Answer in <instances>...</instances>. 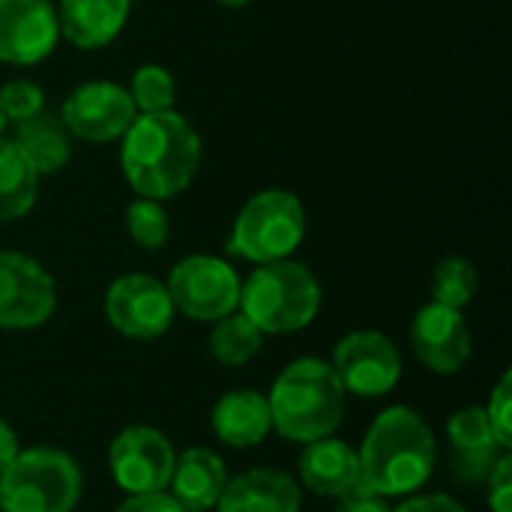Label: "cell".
<instances>
[{
    "mask_svg": "<svg viewBox=\"0 0 512 512\" xmlns=\"http://www.w3.org/2000/svg\"><path fill=\"white\" fill-rule=\"evenodd\" d=\"M345 393L360 399L387 396L402 378L399 348L378 330H354L342 336L330 360Z\"/></svg>",
    "mask_w": 512,
    "mask_h": 512,
    "instance_id": "cell-8",
    "label": "cell"
},
{
    "mask_svg": "<svg viewBox=\"0 0 512 512\" xmlns=\"http://www.w3.org/2000/svg\"><path fill=\"white\" fill-rule=\"evenodd\" d=\"M411 348L435 375H456L471 360V327L459 309L426 303L411 321Z\"/></svg>",
    "mask_w": 512,
    "mask_h": 512,
    "instance_id": "cell-14",
    "label": "cell"
},
{
    "mask_svg": "<svg viewBox=\"0 0 512 512\" xmlns=\"http://www.w3.org/2000/svg\"><path fill=\"white\" fill-rule=\"evenodd\" d=\"M213 432L222 444L234 450L258 447L273 432L267 396L258 390H231L213 405Z\"/></svg>",
    "mask_w": 512,
    "mask_h": 512,
    "instance_id": "cell-20",
    "label": "cell"
},
{
    "mask_svg": "<svg viewBox=\"0 0 512 512\" xmlns=\"http://www.w3.org/2000/svg\"><path fill=\"white\" fill-rule=\"evenodd\" d=\"M447 438L453 450V474L462 483H486L504 450L495 441L486 408H462L447 423Z\"/></svg>",
    "mask_w": 512,
    "mask_h": 512,
    "instance_id": "cell-15",
    "label": "cell"
},
{
    "mask_svg": "<svg viewBox=\"0 0 512 512\" xmlns=\"http://www.w3.org/2000/svg\"><path fill=\"white\" fill-rule=\"evenodd\" d=\"M228 483L225 462L207 447H189L174 459L168 495L186 512H210Z\"/></svg>",
    "mask_w": 512,
    "mask_h": 512,
    "instance_id": "cell-18",
    "label": "cell"
},
{
    "mask_svg": "<svg viewBox=\"0 0 512 512\" xmlns=\"http://www.w3.org/2000/svg\"><path fill=\"white\" fill-rule=\"evenodd\" d=\"M297 474L309 492L336 501V498H342L360 486L357 450L348 441H339L333 435L318 438V441L303 447L300 462H297Z\"/></svg>",
    "mask_w": 512,
    "mask_h": 512,
    "instance_id": "cell-17",
    "label": "cell"
},
{
    "mask_svg": "<svg viewBox=\"0 0 512 512\" xmlns=\"http://www.w3.org/2000/svg\"><path fill=\"white\" fill-rule=\"evenodd\" d=\"M171 303L192 321H219L237 312L240 303V276L237 270L216 255H189L183 258L165 282Z\"/></svg>",
    "mask_w": 512,
    "mask_h": 512,
    "instance_id": "cell-7",
    "label": "cell"
},
{
    "mask_svg": "<svg viewBox=\"0 0 512 512\" xmlns=\"http://www.w3.org/2000/svg\"><path fill=\"white\" fill-rule=\"evenodd\" d=\"M60 39L51 0H0V60L33 66L45 60Z\"/></svg>",
    "mask_w": 512,
    "mask_h": 512,
    "instance_id": "cell-13",
    "label": "cell"
},
{
    "mask_svg": "<svg viewBox=\"0 0 512 512\" xmlns=\"http://www.w3.org/2000/svg\"><path fill=\"white\" fill-rule=\"evenodd\" d=\"M264 345V333L237 309L219 321H213V333H210V354L216 357V363L222 366H246L249 360H255V354Z\"/></svg>",
    "mask_w": 512,
    "mask_h": 512,
    "instance_id": "cell-23",
    "label": "cell"
},
{
    "mask_svg": "<svg viewBox=\"0 0 512 512\" xmlns=\"http://www.w3.org/2000/svg\"><path fill=\"white\" fill-rule=\"evenodd\" d=\"M0 111H3L6 123H21L33 114L45 111V93L39 84H33L27 78L6 81L0 87Z\"/></svg>",
    "mask_w": 512,
    "mask_h": 512,
    "instance_id": "cell-27",
    "label": "cell"
},
{
    "mask_svg": "<svg viewBox=\"0 0 512 512\" xmlns=\"http://www.w3.org/2000/svg\"><path fill=\"white\" fill-rule=\"evenodd\" d=\"M219 6H225V9H240V6H249L252 0H216Z\"/></svg>",
    "mask_w": 512,
    "mask_h": 512,
    "instance_id": "cell-34",
    "label": "cell"
},
{
    "mask_svg": "<svg viewBox=\"0 0 512 512\" xmlns=\"http://www.w3.org/2000/svg\"><path fill=\"white\" fill-rule=\"evenodd\" d=\"M174 447L153 426H129L123 429L108 450V465L114 483L126 495H153L165 492L174 471Z\"/></svg>",
    "mask_w": 512,
    "mask_h": 512,
    "instance_id": "cell-11",
    "label": "cell"
},
{
    "mask_svg": "<svg viewBox=\"0 0 512 512\" xmlns=\"http://www.w3.org/2000/svg\"><path fill=\"white\" fill-rule=\"evenodd\" d=\"M489 426L495 432V441L510 450L512 447V375L504 372L501 381L495 384L492 396H489V408H486Z\"/></svg>",
    "mask_w": 512,
    "mask_h": 512,
    "instance_id": "cell-28",
    "label": "cell"
},
{
    "mask_svg": "<svg viewBox=\"0 0 512 512\" xmlns=\"http://www.w3.org/2000/svg\"><path fill=\"white\" fill-rule=\"evenodd\" d=\"M21 453V447H18V435H15V429L6 423V420H0V474L12 465V459Z\"/></svg>",
    "mask_w": 512,
    "mask_h": 512,
    "instance_id": "cell-33",
    "label": "cell"
},
{
    "mask_svg": "<svg viewBox=\"0 0 512 512\" xmlns=\"http://www.w3.org/2000/svg\"><path fill=\"white\" fill-rule=\"evenodd\" d=\"M306 237V210L288 189H264L252 195L231 228L228 252L252 264L291 258Z\"/></svg>",
    "mask_w": 512,
    "mask_h": 512,
    "instance_id": "cell-6",
    "label": "cell"
},
{
    "mask_svg": "<svg viewBox=\"0 0 512 512\" xmlns=\"http://www.w3.org/2000/svg\"><path fill=\"white\" fill-rule=\"evenodd\" d=\"M135 117L138 111L129 96V87L117 81H87L75 87L60 111V120L69 135L90 144H108L123 138Z\"/></svg>",
    "mask_w": 512,
    "mask_h": 512,
    "instance_id": "cell-12",
    "label": "cell"
},
{
    "mask_svg": "<svg viewBox=\"0 0 512 512\" xmlns=\"http://www.w3.org/2000/svg\"><path fill=\"white\" fill-rule=\"evenodd\" d=\"M39 177L15 150L12 141L0 138V222L21 219L36 204Z\"/></svg>",
    "mask_w": 512,
    "mask_h": 512,
    "instance_id": "cell-22",
    "label": "cell"
},
{
    "mask_svg": "<svg viewBox=\"0 0 512 512\" xmlns=\"http://www.w3.org/2000/svg\"><path fill=\"white\" fill-rule=\"evenodd\" d=\"M120 168L141 198H174L201 168V138L174 108L138 114L120 138Z\"/></svg>",
    "mask_w": 512,
    "mask_h": 512,
    "instance_id": "cell-1",
    "label": "cell"
},
{
    "mask_svg": "<svg viewBox=\"0 0 512 512\" xmlns=\"http://www.w3.org/2000/svg\"><path fill=\"white\" fill-rule=\"evenodd\" d=\"M3 129H6V117H3V111H0V138H3Z\"/></svg>",
    "mask_w": 512,
    "mask_h": 512,
    "instance_id": "cell-35",
    "label": "cell"
},
{
    "mask_svg": "<svg viewBox=\"0 0 512 512\" xmlns=\"http://www.w3.org/2000/svg\"><path fill=\"white\" fill-rule=\"evenodd\" d=\"M357 462L363 489H372L384 498H408L435 474V432L417 411L393 405L369 426L357 450Z\"/></svg>",
    "mask_w": 512,
    "mask_h": 512,
    "instance_id": "cell-2",
    "label": "cell"
},
{
    "mask_svg": "<svg viewBox=\"0 0 512 512\" xmlns=\"http://www.w3.org/2000/svg\"><path fill=\"white\" fill-rule=\"evenodd\" d=\"M81 498V468L54 447L21 450L0 474V512H72Z\"/></svg>",
    "mask_w": 512,
    "mask_h": 512,
    "instance_id": "cell-5",
    "label": "cell"
},
{
    "mask_svg": "<svg viewBox=\"0 0 512 512\" xmlns=\"http://www.w3.org/2000/svg\"><path fill=\"white\" fill-rule=\"evenodd\" d=\"M336 512H393V507H390V498L357 486L348 495L336 498Z\"/></svg>",
    "mask_w": 512,
    "mask_h": 512,
    "instance_id": "cell-30",
    "label": "cell"
},
{
    "mask_svg": "<svg viewBox=\"0 0 512 512\" xmlns=\"http://www.w3.org/2000/svg\"><path fill=\"white\" fill-rule=\"evenodd\" d=\"M129 96L135 102V111L141 114H156V111H171L177 99V84L171 72L159 63H144L132 75Z\"/></svg>",
    "mask_w": 512,
    "mask_h": 512,
    "instance_id": "cell-25",
    "label": "cell"
},
{
    "mask_svg": "<svg viewBox=\"0 0 512 512\" xmlns=\"http://www.w3.org/2000/svg\"><path fill=\"white\" fill-rule=\"evenodd\" d=\"M126 231H129L135 246H141L147 252H156V249L165 246V240L171 234V222H168V213L162 210L159 201L138 195L126 207Z\"/></svg>",
    "mask_w": 512,
    "mask_h": 512,
    "instance_id": "cell-26",
    "label": "cell"
},
{
    "mask_svg": "<svg viewBox=\"0 0 512 512\" xmlns=\"http://www.w3.org/2000/svg\"><path fill=\"white\" fill-rule=\"evenodd\" d=\"M489 507L492 512H512V456L504 453L489 474Z\"/></svg>",
    "mask_w": 512,
    "mask_h": 512,
    "instance_id": "cell-29",
    "label": "cell"
},
{
    "mask_svg": "<svg viewBox=\"0 0 512 512\" xmlns=\"http://www.w3.org/2000/svg\"><path fill=\"white\" fill-rule=\"evenodd\" d=\"M477 285H480L477 267L462 255H450L438 261V267L432 270V303L462 312L474 300Z\"/></svg>",
    "mask_w": 512,
    "mask_h": 512,
    "instance_id": "cell-24",
    "label": "cell"
},
{
    "mask_svg": "<svg viewBox=\"0 0 512 512\" xmlns=\"http://www.w3.org/2000/svg\"><path fill=\"white\" fill-rule=\"evenodd\" d=\"M174 303L165 282L147 273H126L111 282L105 294V318L111 327L129 339L150 342L171 330Z\"/></svg>",
    "mask_w": 512,
    "mask_h": 512,
    "instance_id": "cell-9",
    "label": "cell"
},
{
    "mask_svg": "<svg viewBox=\"0 0 512 512\" xmlns=\"http://www.w3.org/2000/svg\"><path fill=\"white\" fill-rule=\"evenodd\" d=\"M57 309L48 270L24 252H0V330L42 327Z\"/></svg>",
    "mask_w": 512,
    "mask_h": 512,
    "instance_id": "cell-10",
    "label": "cell"
},
{
    "mask_svg": "<svg viewBox=\"0 0 512 512\" xmlns=\"http://www.w3.org/2000/svg\"><path fill=\"white\" fill-rule=\"evenodd\" d=\"M300 486L276 468H249L228 477L216 512H300Z\"/></svg>",
    "mask_w": 512,
    "mask_h": 512,
    "instance_id": "cell-16",
    "label": "cell"
},
{
    "mask_svg": "<svg viewBox=\"0 0 512 512\" xmlns=\"http://www.w3.org/2000/svg\"><path fill=\"white\" fill-rule=\"evenodd\" d=\"M393 512H468L453 495H411Z\"/></svg>",
    "mask_w": 512,
    "mask_h": 512,
    "instance_id": "cell-32",
    "label": "cell"
},
{
    "mask_svg": "<svg viewBox=\"0 0 512 512\" xmlns=\"http://www.w3.org/2000/svg\"><path fill=\"white\" fill-rule=\"evenodd\" d=\"M237 309L267 336L297 333L321 312V282L300 261L258 264L246 282H240Z\"/></svg>",
    "mask_w": 512,
    "mask_h": 512,
    "instance_id": "cell-4",
    "label": "cell"
},
{
    "mask_svg": "<svg viewBox=\"0 0 512 512\" xmlns=\"http://www.w3.org/2000/svg\"><path fill=\"white\" fill-rule=\"evenodd\" d=\"M117 512H186L168 492H153V495H126V501L117 507Z\"/></svg>",
    "mask_w": 512,
    "mask_h": 512,
    "instance_id": "cell-31",
    "label": "cell"
},
{
    "mask_svg": "<svg viewBox=\"0 0 512 512\" xmlns=\"http://www.w3.org/2000/svg\"><path fill=\"white\" fill-rule=\"evenodd\" d=\"M72 135L63 120L51 111H39L21 123H15L12 144L24 156V162L36 171V177L57 174L66 168L72 156Z\"/></svg>",
    "mask_w": 512,
    "mask_h": 512,
    "instance_id": "cell-21",
    "label": "cell"
},
{
    "mask_svg": "<svg viewBox=\"0 0 512 512\" xmlns=\"http://www.w3.org/2000/svg\"><path fill=\"white\" fill-rule=\"evenodd\" d=\"M273 432L294 444L333 435L345 420V387L330 363L300 357L282 369L267 396Z\"/></svg>",
    "mask_w": 512,
    "mask_h": 512,
    "instance_id": "cell-3",
    "label": "cell"
},
{
    "mask_svg": "<svg viewBox=\"0 0 512 512\" xmlns=\"http://www.w3.org/2000/svg\"><path fill=\"white\" fill-rule=\"evenodd\" d=\"M132 0H60L57 24L60 36L75 48L93 51L117 39L129 18Z\"/></svg>",
    "mask_w": 512,
    "mask_h": 512,
    "instance_id": "cell-19",
    "label": "cell"
}]
</instances>
